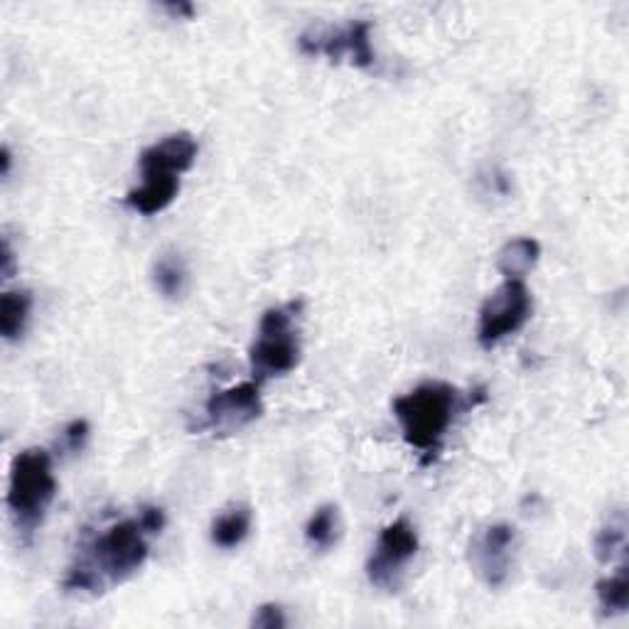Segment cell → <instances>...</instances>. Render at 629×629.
<instances>
[{
  "label": "cell",
  "instance_id": "52a82bcc",
  "mask_svg": "<svg viewBox=\"0 0 629 629\" xmlns=\"http://www.w3.org/2000/svg\"><path fill=\"white\" fill-rule=\"evenodd\" d=\"M418 554L416 526L406 517H399L381 529L377 546L367 560V578L373 588L396 590L406 568Z\"/></svg>",
  "mask_w": 629,
  "mask_h": 629
},
{
  "label": "cell",
  "instance_id": "ffe728a7",
  "mask_svg": "<svg viewBox=\"0 0 629 629\" xmlns=\"http://www.w3.org/2000/svg\"><path fill=\"white\" fill-rule=\"evenodd\" d=\"M15 271V253L10 249L8 239H3V278H10Z\"/></svg>",
  "mask_w": 629,
  "mask_h": 629
},
{
  "label": "cell",
  "instance_id": "9a60e30c",
  "mask_svg": "<svg viewBox=\"0 0 629 629\" xmlns=\"http://www.w3.org/2000/svg\"><path fill=\"white\" fill-rule=\"evenodd\" d=\"M595 590H597L600 609H603L605 617L625 615L627 607H629V570H627V560H622V563H619L617 573L600 578Z\"/></svg>",
  "mask_w": 629,
  "mask_h": 629
},
{
  "label": "cell",
  "instance_id": "5b68a950",
  "mask_svg": "<svg viewBox=\"0 0 629 629\" xmlns=\"http://www.w3.org/2000/svg\"><path fill=\"white\" fill-rule=\"evenodd\" d=\"M300 312L302 300L275 305L261 314L259 334L249 349L253 381H269L290 373L300 364Z\"/></svg>",
  "mask_w": 629,
  "mask_h": 629
},
{
  "label": "cell",
  "instance_id": "7c38bea8",
  "mask_svg": "<svg viewBox=\"0 0 629 629\" xmlns=\"http://www.w3.org/2000/svg\"><path fill=\"white\" fill-rule=\"evenodd\" d=\"M253 524V511L249 505H234L212 521L210 538L216 548L232 550L241 546L246 536H249Z\"/></svg>",
  "mask_w": 629,
  "mask_h": 629
},
{
  "label": "cell",
  "instance_id": "3957f363",
  "mask_svg": "<svg viewBox=\"0 0 629 629\" xmlns=\"http://www.w3.org/2000/svg\"><path fill=\"white\" fill-rule=\"evenodd\" d=\"M197 151L200 147L190 133H173L147 145L138 157L143 182L126 194V206L143 216L165 212L180 194L182 175L192 170Z\"/></svg>",
  "mask_w": 629,
  "mask_h": 629
},
{
  "label": "cell",
  "instance_id": "5bb4252c",
  "mask_svg": "<svg viewBox=\"0 0 629 629\" xmlns=\"http://www.w3.org/2000/svg\"><path fill=\"white\" fill-rule=\"evenodd\" d=\"M29 312H33V293L29 290H5L0 298V334L3 340L15 342L23 337Z\"/></svg>",
  "mask_w": 629,
  "mask_h": 629
},
{
  "label": "cell",
  "instance_id": "7402d4cb",
  "mask_svg": "<svg viewBox=\"0 0 629 629\" xmlns=\"http://www.w3.org/2000/svg\"><path fill=\"white\" fill-rule=\"evenodd\" d=\"M0 163H3V177L10 175V165H13V157H10V147L3 145V153H0Z\"/></svg>",
  "mask_w": 629,
  "mask_h": 629
},
{
  "label": "cell",
  "instance_id": "8992f818",
  "mask_svg": "<svg viewBox=\"0 0 629 629\" xmlns=\"http://www.w3.org/2000/svg\"><path fill=\"white\" fill-rule=\"evenodd\" d=\"M534 312V298L524 281H505L482 302L477 322V342L485 349L497 347L501 340L517 334Z\"/></svg>",
  "mask_w": 629,
  "mask_h": 629
},
{
  "label": "cell",
  "instance_id": "277c9868",
  "mask_svg": "<svg viewBox=\"0 0 629 629\" xmlns=\"http://www.w3.org/2000/svg\"><path fill=\"white\" fill-rule=\"evenodd\" d=\"M57 497V477L52 467V455L45 448H27L17 452L10 465L8 482V509L15 521V529L33 538L43 526L49 507Z\"/></svg>",
  "mask_w": 629,
  "mask_h": 629
},
{
  "label": "cell",
  "instance_id": "6da1fadb",
  "mask_svg": "<svg viewBox=\"0 0 629 629\" xmlns=\"http://www.w3.org/2000/svg\"><path fill=\"white\" fill-rule=\"evenodd\" d=\"M147 536H155L145 526L141 514L121 519L106 526L82 548V554L67 570L64 588L76 593H104V590L126 583L151 556Z\"/></svg>",
  "mask_w": 629,
  "mask_h": 629
},
{
  "label": "cell",
  "instance_id": "7a4b0ae2",
  "mask_svg": "<svg viewBox=\"0 0 629 629\" xmlns=\"http://www.w3.org/2000/svg\"><path fill=\"white\" fill-rule=\"evenodd\" d=\"M465 408L467 403H462L460 389L448 381H423L391 403L403 440L408 448L420 452L423 462L438 458L442 440L455 423L458 413Z\"/></svg>",
  "mask_w": 629,
  "mask_h": 629
},
{
  "label": "cell",
  "instance_id": "44dd1931",
  "mask_svg": "<svg viewBox=\"0 0 629 629\" xmlns=\"http://www.w3.org/2000/svg\"><path fill=\"white\" fill-rule=\"evenodd\" d=\"M165 10L170 15L185 17V20H190L194 15V5H190V3H170V5H165Z\"/></svg>",
  "mask_w": 629,
  "mask_h": 629
},
{
  "label": "cell",
  "instance_id": "8fae6325",
  "mask_svg": "<svg viewBox=\"0 0 629 629\" xmlns=\"http://www.w3.org/2000/svg\"><path fill=\"white\" fill-rule=\"evenodd\" d=\"M541 259V244L531 236H517L497 253V269L505 281H524Z\"/></svg>",
  "mask_w": 629,
  "mask_h": 629
},
{
  "label": "cell",
  "instance_id": "ba28073f",
  "mask_svg": "<svg viewBox=\"0 0 629 629\" xmlns=\"http://www.w3.org/2000/svg\"><path fill=\"white\" fill-rule=\"evenodd\" d=\"M302 55L318 57L324 55L332 62H342L349 57V62L359 69H369L377 62L371 47V23L369 20H354L344 27H324V29H308L298 39Z\"/></svg>",
  "mask_w": 629,
  "mask_h": 629
},
{
  "label": "cell",
  "instance_id": "ac0fdd59",
  "mask_svg": "<svg viewBox=\"0 0 629 629\" xmlns=\"http://www.w3.org/2000/svg\"><path fill=\"white\" fill-rule=\"evenodd\" d=\"M86 440H88V423L84 418H76L69 423V426H64L59 448L72 455V452H79L86 446Z\"/></svg>",
  "mask_w": 629,
  "mask_h": 629
},
{
  "label": "cell",
  "instance_id": "4fadbf2b",
  "mask_svg": "<svg viewBox=\"0 0 629 629\" xmlns=\"http://www.w3.org/2000/svg\"><path fill=\"white\" fill-rule=\"evenodd\" d=\"M190 271L185 259L177 251H165L153 263V285L167 300H180L187 290Z\"/></svg>",
  "mask_w": 629,
  "mask_h": 629
},
{
  "label": "cell",
  "instance_id": "e0dca14e",
  "mask_svg": "<svg viewBox=\"0 0 629 629\" xmlns=\"http://www.w3.org/2000/svg\"><path fill=\"white\" fill-rule=\"evenodd\" d=\"M595 558L600 563H613L617 556H625L627 548V519L625 511L619 509L615 517H609L607 524L597 531V536L593 541Z\"/></svg>",
  "mask_w": 629,
  "mask_h": 629
},
{
  "label": "cell",
  "instance_id": "d6986e66",
  "mask_svg": "<svg viewBox=\"0 0 629 629\" xmlns=\"http://www.w3.org/2000/svg\"><path fill=\"white\" fill-rule=\"evenodd\" d=\"M251 625L259 629H283L285 625H288V619H285V609L281 605L265 603L253 613Z\"/></svg>",
  "mask_w": 629,
  "mask_h": 629
},
{
  "label": "cell",
  "instance_id": "2e32d148",
  "mask_svg": "<svg viewBox=\"0 0 629 629\" xmlns=\"http://www.w3.org/2000/svg\"><path fill=\"white\" fill-rule=\"evenodd\" d=\"M340 538V509L337 505H322L305 524V541L312 550H330Z\"/></svg>",
  "mask_w": 629,
  "mask_h": 629
},
{
  "label": "cell",
  "instance_id": "9c48e42d",
  "mask_svg": "<svg viewBox=\"0 0 629 629\" xmlns=\"http://www.w3.org/2000/svg\"><path fill=\"white\" fill-rule=\"evenodd\" d=\"M263 416V399L259 381H244L236 387L212 393L204 403V426L210 430L232 436V432L251 426Z\"/></svg>",
  "mask_w": 629,
  "mask_h": 629
},
{
  "label": "cell",
  "instance_id": "30bf717a",
  "mask_svg": "<svg viewBox=\"0 0 629 629\" xmlns=\"http://www.w3.org/2000/svg\"><path fill=\"white\" fill-rule=\"evenodd\" d=\"M517 546V529L511 524H491L470 541L467 560L475 575L487 588H501L511 573V556Z\"/></svg>",
  "mask_w": 629,
  "mask_h": 629
}]
</instances>
